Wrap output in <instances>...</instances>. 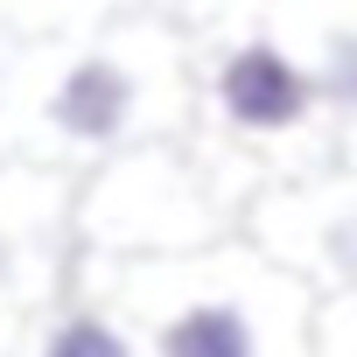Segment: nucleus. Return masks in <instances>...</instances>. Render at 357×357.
<instances>
[{"mask_svg": "<svg viewBox=\"0 0 357 357\" xmlns=\"http://www.w3.org/2000/svg\"><path fill=\"white\" fill-rule=\"evenodd\" d=\"M161 350H168V357H259V350H252L245 315H238V308H225V301L175 315V322H168V336H161Z\"/></svg>", "mask_w": 357, "mask_h": 357, "instance_id": "7ed1b4c3", "label": "nucleus"}, {"mask_svg": "<svg viewBox=\"0 0 357 357\" xmlns=\"http://www.w3.org/2000/svg\"><path fill=\"white\" fill-rule=\"evenodd\" d=\"M126 112H133V77L112 56H84L77 70H63V84L50 98V119L70 140H119Z\"/></svg>", "mask_w": 357, "mask_h": 357, "instance_id": "f03ea898", "label": "nucleus"}, {"mask_svg": "<svg viewBox=\"0 0 357 357\" xmlns=\"http://www.w3.org/2000/svg\"><path fill=\"white\" fill-rule=\"evenodd\" d=\"M43 357H133V350H126V336H119L112 322H98V315H70V322L50 336Z\"/></svg>", "mask_w": 357, "mask_h": 357, "instance_id": "20e7f679", "label": "nucleus"}, {"mask_svg": "<svg viewBox=\"0 0 357 357\" xmlns=\"http://www.w3.org/2000/svg\"><path fill=\"white\" fill-rule=\"evenodd\" d=\"M322 91L329 98H357V43H336V56L322 70Z\"/></svg>", "mask_w": 357, "mask_h": 357, "instance_id": "39448f33", "label": "nucleus"}, {"mask_svg": "<svg viewBox=\"0 0 357 357\" xmlns=\"http://www.w3.org/2000/svg\"><path fill=\"white\" fill-rule=\"evenodd\" d=\"M315 91H322V84H315L308 70H294L273 43H245V50H231L225 70H218V105H225L231 126H245V133H280V126L308 119Z\"/></svg>", "mask_w": 357, "mask_h": 357, "instance_id": "f257e3e1", "label": "nucleus"}, {"mask_svg": "<svg viewBox=\"0 0 357 357\" xmlns=\"http://www.w3.org/2000/svg\"><path fill=\"white\" fill-rule=\"evenodd\" d=\"M329 252H336L343 266H357V225H336V231H329Z\"/></svg>", "mask_w": 357, "mask_h": 357, "instance_id": "423d86ee", "label": "nucleus"}]
</instances>
